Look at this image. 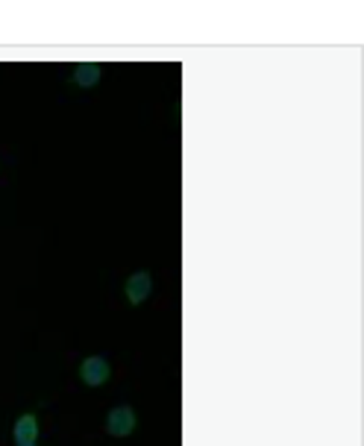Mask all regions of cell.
Here are the masks:
<instances>
[{
	"label": "cell",
	"instance_id": "cell-1",
	"mask_svg": "<svg viewBox=\"0 0 364 446\" xmlns=\"http://www.w3.org/2000/svg\"><path fill=\"white\" fill-rule=\"evenodd\" d=\"M135 429V411L130 406H118L115 411H109V420H106V431L115 438H127L132 435Z\"/></svg>",
	"mask_w": 364,
	"mask_h": 446
},
{
	"label": "cell",
	"instance_id": "cell-2",
	"mask_svg": "<svg viewBox=\"0 0 364 446\" xmlns=\"http://www.w3.org/2000/svg\"><path fill=\"white\" fill-rule=\"evenodd\" d=\"M109 373H112V370H109V362H106V358H100V355H89L86 362H82V367H79L82 382L91 385V387L109 382Z\"/></svg>",
	"mask_w": 364,
	"mask_h": 446
},
{
	"label": "cell",
	"instance_id": "cell-3",
	"mask_svg": "<svg viewBox=\"0 0 364 446\" xmlns=\"http://www.w3.org/2000/svg\"><path fill=\"white\" fill-rule=\"evenodd\" d=\"M153 291V279H150V273H135V276H130L127 282V299L132 306H142L144 299L150 297Z\"/></svg>",
	"mask_w": 364,
	"mask_h": 446
},
{
	"label": "cell",
	"instance_id": "cell-4",
	"mask_svg": "<svg viewBox=\"0 0 364 446\" xmlns=\"http://www.w3.org/2000/svg\"><path fill=\"white\" fill-rule=\"evenodd\" d=\"M36 438H38L36 417L33 414H24L21 420L15 423V440H18V446H26V443H36Z\"/></svg>",
	"mask_w": 364,
	"mask_h": 446
},
{
	"label": "cell",
	"instance_id": "cell-5",
	"mask_svg": "<svg viewBox=\"0 0 364 446\" xmlns=\"http://www.w3.org/2000/svg\"><path fill=\"white\" fill-rule=\"evenodd\" d=\"M97 80H100V68L97 65H79L77 68V82L79 85H94Z\"/></svg>",
	"mask_w": 364,
	"mask_h": 446
},
{
	"label": "cell",
	"instance_id": "cell-6",
	"mask_svg": "<svg viewBox=\"0 0 364 446\" xmlns=\"http://www.w3.org/2000/svg\"><path fill=\"white\" fill-rule=\"evenodd\" d=\"M26 446H36V443H26Z\"/></svg>",
	"mask_w": 364,
	"mask_h": 446
}]
</instances>
